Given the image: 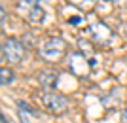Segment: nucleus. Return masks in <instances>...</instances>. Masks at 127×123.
<instances>
[{
	"mask_svg": "<svg viewBox=\"0 0 127 123\" xmlns=\"http://www.w3.org/2000/svg\"><path fill=\"white\" fill-rule=\"evenodd\" d=\"M25 57V46L17 38H8L2 44V59L6 63H19Z\"/></svg>",
	"mask_w": 127,
	"mask_h": 123,
	"instance_id": "1",
	"label": "nucleus"
},
{
	"mask_svg": "<svg viewBox=\"0 0 127 123\" xmlns=\"http://www.w3.org/2000/svg\"><path fill=\"white\" fill-rule=\"evenodd\" d=\"M63 51H64V42L61 38H49L48 42L38 49L40 57L46 61H57L63 55Z\"/></svg>",
	"mask_w": 127,
	"mask_h": 123,
	"instance_id": "2",
	"label": "nucleus"
},
{
	"mask_svg": "<svg viewBox=\"0 0 127 123\" xmlns=\"http://www.w3.org/2000/svg\"><path fill=\"white\" fill-rule=\"evenodd\" d=\"M42 102H44V106L48 108L49 112H53V114H61V112H64V110L68 108V100H66L63 95L53 93V91L44 93L42 95Z\"/></svg>",
	"mask_w": 127,
	"mask_h": 123,
	"instance_id": "3",
	"label": "nucleus"
},
{
	"mask_svg": "<svg viewBox=\"0 0 127 123\" xmlns=\"http://www.w3.org/2000/svg\"><path fill=\"white\" fill-rule=\"evenodd\" d=\"M27 17H29V21H31L32 25H38V23H42V21H44L46 11H44L38 4H32V6H31V10H29V13H27Z\"/></svg>",
	"mask_w": 127,
	"mask_h": 123,
	"instance_id": "4",
	"label": "nucleus"
},
{
	"mask_svg": "<svg viewBox=\"0 0 127 123\" xmlns=\"http://www.w3.org/2000/svg\"><path fill=\"white\" fill-rule=\"evenodd\" d=\"M40 83H42L44 87H55L57 85V72H53V70H44V72H40Z\"/></svg>",
	"mask_w": 127,
	"mask_h": 123,
	"instance_id": "5",
	"label": "nucleus"
},
{
	"mask_svg": "<svg viewBox=\"0 0 127 123\" xmlns=\"http://www.w3.org/2000/svg\"><path fill=\"white\" fill-rule=\"evenodd\" d=\"M0 76H2V85H8V83H11L13 81V72H11L10 68H6V66H2V70H0Z\"/></svg>",
	"mask_w": 127,
	"mask_h": 123,
	"instance_id": "6",
	"label": "nucleus"
},
{
	"mask_svg": "<svg viewBox=\"0 0 127 123\" xmlns=\"http://www.w3.org/2000/svg\"><path fill=\"white\" fill-rule=\"evenodd\" d=\"M122 123H127V108L122 112Z\"/></svg>",
	"mask_w": 127,
	"mask_h": 123,
	"instance_id": "7",
	"label": "nucleus"
},
{
	"mask_svg": "<svg viewBox=\"0 0 127 123\" xmlns=\"http://www.w3.org/2000/svg\"><path fill=\"white\" fill-rule=\"evenodd\" d=\"M4 23H6V10L2 8V25H4Z\"/></svg>",
	"mask_w": 127,
	"mask_h": 123,
	"instance_id": "8",
	"label": "nucleus"
},
{
	"mask_svg": "<svg viewBox=\"0 0 127 123\" xmlns=\"http://www.w3.org/2000/svg\"><path fill=\"white\" fill-rule=\"evenodd\" d=\"M114 2H120V4H127V0H114Z\"/></svg>",
	"mask_w": 127,
	"mask_h": 123,
	"instance_id": "9",
	"label": "nucleus"
}]
</instances>
